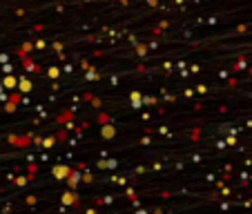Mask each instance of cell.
Instances as JSON below:
<instances>
[{
  "label": "cell",
  "instance_id": "1",
  "mask_svg": "<svg viewBox=\"0 0 252 214\" xmlns=\"http://www.w3.org/2000/svg\"><path fill=\"white\" fill-rule=\"evenodd\" d=\"M18 87H20V90H23V92H29V87H32V83H29L27 78H23V81L18 83Z\"/></svg>",
  "mask_w": 252,
  "mask_h": 214
}]
</instances>
